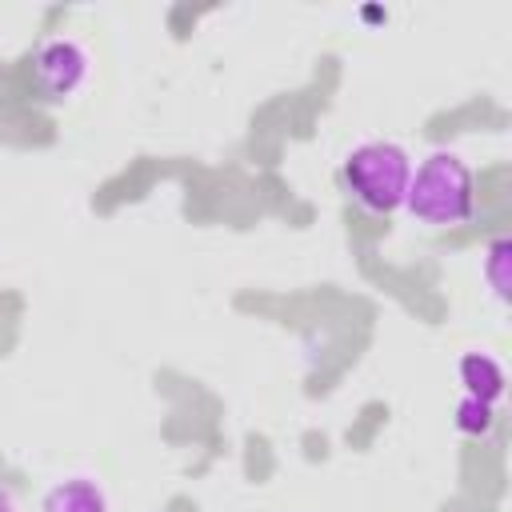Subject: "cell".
I'll list each match as a JSON object with an SVG mask.
<instances>
[{
    "label": "cell",
    "instance_id": "cell-1",
    "mask_svg": "<svg viewBox=\"0 0 512 512\" xmlns=\"http://www.w3.org/2000/svg\"><path fill=\"white\" fill-rule=\"evenodd\" d=\"M340 192L368 216H392L404 208L412 156L396 140H360L344 152L336 168Z\"/></svg>",
    "mask_w": 512,
    "mask_h": 512
},
{
    "label": "cell",
    "instance_id": "cell-2",
    "mask_svg": "<svg viewBox=\"0 0 512 512\" xmlns=\"http://www.w3.org/2000/svg\"><path fill=\"white\" fill-rule=\"evenodd\" d=\"M408 216H416L428 228H460L476 212V176L464 164L460 152L436 148L420 160V168L408 180L404 196Z\"/></svg>",
    "mask_w": 512,
    "mask_h": 512
},
{
    "label": "cell",
    "instance_id": "cell-3",
    "mask_svg": "<svg viewBox=\"0 0 512 512\" xmlns=\"http://www.w3.org/2000/svg\"><path fill=\"white\" fill-rule=\"evenodd\" d=\"M92 72L88 48L72 36H52L32 52V80L48 100H68L84 88Z\"/></svg>",
    "mask_w": 512,
    "mask_h": 512
},
{
    "label": "cell",
    "instance_id": "cell-4",
    "mask_svg": "<svg viewBox=\"0 0 512 512\" xmlns=\"http://www.w3.org/2000/svg\"><path fill=\"white\" fill-rule=\"evenodd\" d=\"M456 376H460V384H464V396H476V400H484V404H496V400L504 396V388H508L504 364H500L492 352H484V348L464 352V356L456 360Z\"/></svg>",
    "mask_w": 512,
    "mask_h": 512
},
{
    "label": "cell",
    "instance_id": "cell-5",
    "mask_svg": "<svg viewBox=\"0 0 512 512\" xmlns=\"http://www.w3.org/2000/svg\"><path fill=\"white\" fill-rule=\"evenodd\" d=\"M40 512H108V492L96 476H64L44 492Z\"/></svg>",
    "mask_w": 512,
    "mask_h": 512
},
{
    "label": "cell",
    "instance_id": "cell-6",
    "mask_svg": "<svg viewBox=\"0 0 512 512\" xmlns=\"http://www.w3.org/2000/svg\"><path fill=\"white\" fill-rule=\"evenodd\" d=\"M452 424H456V432H464L472 440H488L496 432V404H484L476 396H460Z\"/></svg>",
    "mask_w": 512,
    "mask_h": 512
},
{
    "label": "cell",
    "instance_id": "cell-7",
    "mask_svg": "<svg viewBox=\"0 0 512 512\" xmlns=\"http://www.w3.org/2000/svg\"><path fill=\"white\" fill-rule=\"evenodd\" d=\"M508 252H512L508 236H496L488 244V252H484V280L492 284V292L500 300H508Z\"/></svg>",
    "mask_w": 512,
    "mask_h": 512
},
{
    "label": "cell",
    "instance_id": "cell-8",
    "mask_svg": "<svg viewBox=\"0 0 512 512\" xmlns=\"http://www.w3.org/2000/svg\"><path fill=\"white\" fill-rule=\"evenodd\" d=\"M0 512H20V504H16V492H12L8 484H0Z\"/></svg>",
    "mask_w": 512,
    "mask_h": 512
},
{
    "label": "cell",
    "instance_id": "cell-9",
    "mask_svg": "<svg viewBox=\"0 0 512 512\" xmlns=\"http://www.w3.org/2000/svg\"><path fill=\"white\" fill-rule=\"evenodd\" d=\"M364 20H388V12H380V8H364Z\"/></svg>",
    "mask_w": 512,
    "mask_h": 512
}]
</instances>
